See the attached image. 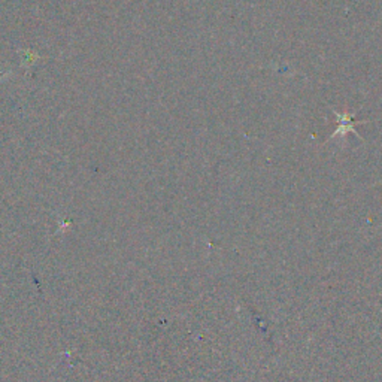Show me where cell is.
I'll return each mask as SVG.
<instances>
[{"label": "cell", "instance_id": "1", "mask_svg": "<svg viewBox=\"0 0 382 382\" xmlns=\"http://www.w3.org/2000/svg\"><path fill=\"white\" fill-rule=\"evenodd\" d=\"M335 116H336L337 123H339V129H337L335 133H342V135H345L346 132H354L356 135H359V132L354 129V123H352V120H351V113L345 112V113H337L335 112Z\"/></svg>", "mask_w": 382, "mask_h": 382}]
</instances>
